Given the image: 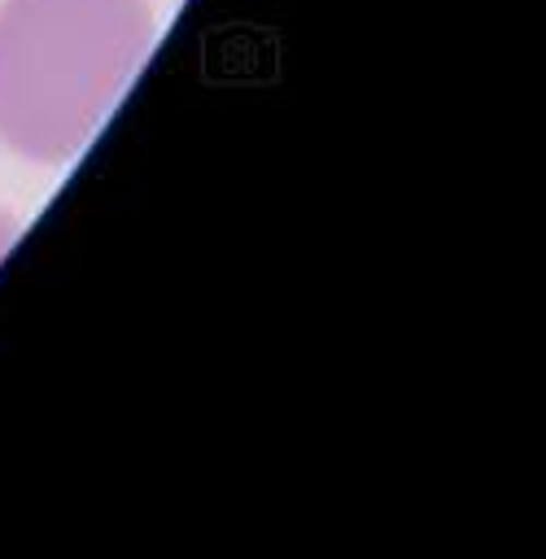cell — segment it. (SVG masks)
<instances>
[{
	"mask_svg": "<svg viewBox=\"0 0 546 559\" xmlns=\"http://www.w3.org/2000/svg\"><path fill=\"white\" fill-rule=\"evenodd\" d=\"M153 39L149 0H4L0 140L31 162L74 157Z\"/></svg>",
	"mask_w": 546,
	"mask_h": 559,
	"instance_id": "6da1fadb",
	"label": "cell"
},
{
	"mask_svg": "<svg viewBox=\"0 0 546 559\" xmlns=\"http://www.w3.org/2000/svg\"><path fill=\"white\" fill-rule=\"evenodd\" d=\"M13 236H17V223H13V218H9L4 210H0V258L9 253V245H13Z\"/></svg>",
	"mask_w": 546,
	"mask_h": 559,
	"instance_id": "7a4b0ae2",
	"label": "cell"
}]
</instances>
